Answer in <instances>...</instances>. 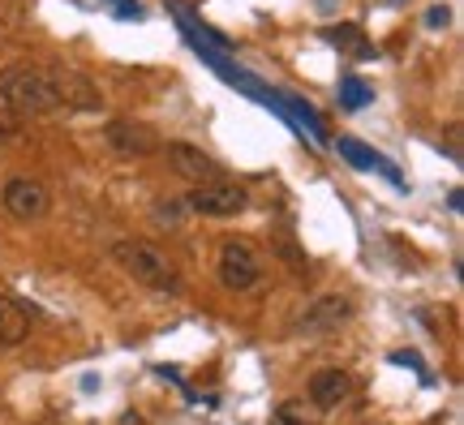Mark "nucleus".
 <instances>
[{
	"label": "nucleus",
	"mask_w": 464,
	"mask_h": 425,
	"mask_svg": "<svg viewBox=\"0 0 464 425\" xmlns=\"http://www.w3.org/2000/svg\"><path fill=\"white\" fill-rule=\"evenodd\" d=\"M112 262L142 288H155V293H168V296H181L185 293V279H181V266L168 258L160 246L150 241H116L112 246Z\"/></svg>",
	"instance_id": "obj_1"
},
{
	"label": "nucleus",
	"mask_w": 464,
	"mask_h": 425,
	"mask_svg": "<svg viewBox=\"0 0 464 425\" xmlns=\"http://www.w3.org/2000/svg\"><path fill=\"white\" fill-rule=\"evenodd\" d=\"M0 103L14 116H52L61 112L52 78L44 65H5L0 69Z\"/></svg>",
	"instance_id": "obj_2"
},
{
	"label": "nucleus",
	"mask_w": 464,
	"mask_h": 425,
	"mask_svg": "<svg viewBox=\"0 0 464 425\" xmlns=\"http://www.w3.org/2000/svg\"><path fill=\"white\" fill-rule=\"evenodd\" d=\"M258 279H263V254L249 246V241L232 237V241L219 246V284L228 293H249Z\"/></svg>",
	"instance_id": "obj_3"
},
{
	"label": "nucleus",
	"mask_w": 464,
	"mask_h": 425,
	"mask_svg": "<svg viewBox=\"0 0 464 425\" xmlns=\"http://www.w3.org/2000/svg\"><path fill=\"white\" fill-rule=\"evenodd\" d=\"M48 78H52V91H56V103H61L65 112H100V108H103L100 86L91 82L82 69L48 65Z\"/></svg>",
	"instance_id": "obj_4"
},
{
	"label": "nucleus",
	"mask_w": 464,
	"mask_h": 425,
	"mask_svg": "<svg viewBox=\"0 0 464 425\" xmlns=\"http://www.w3.org/2000/svg\"><path fill=\"white\" fill-rule=\"evenodd\" d=\"M103 142H108L121 159H142V155H155V150L164 147L160 133L150 130L147 121H130V116H112V121L103 125Z\"/></svg>",
	"instance_id": "obj_5"
},
{
	"label": "nucleus",
	"mask_w": 464,
	"mask_h": 425,
	"mask_svg": "<svg viewBox=\"0 0 464 425\" xmlns=\"http://www.w3.org/2000/svg\"><path fill=\"white\" fill-rule=\"evenodd\" d=\"M348 318H353V296L348 293H323L305 305V314L297 318V331L301 335H332V331L344 327Z\"/></svg>",
	"instance_id": "obj_6"
},
{
	"label": "nucleus",
	"mask_w": 464,
	"mask_h": 425,
	"mask_svg": "<svg viewBox=\"0 0 464 425\" xmlns=\"http://www.w3.org/2000/svg\"><path fill=\"white\" fill-rule=\"evenodd\" d=\"M185 207L198 215H211V219H228V215H241L249 207V194L241 185H228V180H216V185H194V194H185Z\"/></svg>",
	"instance_id": "obj_7"
},
{
	"label": "nucleus",
	"mask_w": 464,
	"mask_h": 425,
	"mask_svg": "<svg viewBox=\"0 0 464 425\" xmlns=\"http://www.w3.org/2000/svg\"><path fill=\"white\" fill-rule=\"evenodd\" d=\"M0 202H5V211L14 215V219L31 224V219H44V215H48L52 194L44 189V180H34V177H9V180H5V194H0Z\"/></svg>",
	"instance_id": "obj_8"
},
{
	"label": "nucleus",
	"mask_w": 464,
	"mask_h": 425,
	"mask_svg": "<svg viewBox=\"0 0 464 425\" xmlns=\"http://www.w3.org/2000/svg\"><path fill=\"white\" fill-rule=\"evenodd\" d=\"M160 150H164L168 168H172L177 177L194 180V185H216V180H224V168H219L202 147H189V142H168V147H160Z\"/></svg>",
	"instance_id": "obj_9"
},
{
	"label": "nucleus",
	"mask_w": 464,
	"mask_h": 425,
	"mask_svg": "<svg viewBox=\"0 0 464 425\" xmlns=\"http://www.w3.org/2000/svg\"><path fill=\"white\" fill-rule=\"evenodd\" d=\"M348 395H353V374H344V370H318L314 378H310V404L323 412L340 409Z\"/></svg>",
	"instance_id": "obj_10"
},
{
	"label": "nucleus",
	"mask_w": 464,
	"mask_h": 425,
	"mask_svg": "<svg viewBox=\"0 0 464 425\" xmlns=\"http://www.w3.org/2000/svg\"><path fill=\"white\" fill-rule=\"evenodd\" d=\"M31 335V310L17 296L0 293V348H14Z\"/></svg>",
	"instance_id": "obj_11"
},
{
	"label": "nucleus",
	"mask_w": 464,
	"mask_h": 425,
	"mask_svg": "<svg viewBox=\"0 0 464 425\" xmlns=\"http://www.w3.org/2000/svg\"><path fill=\"white\" fill-rule=\"evenodd\" d=\"M340 150H344L357 168H374V164H379V155H374V150H365L357 138H340Z\"/></svg>",
	"instance_id": "obj_12"
},
{
	"label": "nucleus",
	"mask_w": 464,
	"mask_h": 425,
	"mask_svg": "<svg viewBox=\"0 0 464 425\" xmlns=\"http://www.w3.org/2000/svg\"><path fill=\"white\" fill-rule=\"evenodd\" d=\"M271 421L276 425H310V417H305V409H297V404H280Z\"/></svg>",
	"instance_id": "obj_13"
},
{
	"label": "nucleus",
	"mask_w": 464,
	"mask_h": 425,
	"mask_svg": "<svg viewBox=\"0 0 464 425\" xmlns=\"http://www.w3.org/2000/svg\"><path fill=\"white\" fill-rule=\"evenodd\" d=\"M365 99H370V91L362 82H344V108H362Z\"/></svg>",
	"instance_id": "obj_14"
},
{
	"label": "nucleus",
	"mask_w": 464,
	"mask_h": 425,
	"mask_svg": "<svg viewBox=\"0 0 464 425\" xmlns=\"http://www.w3.org/2000/svg\"><path fill=\"white\" fill-rule=\"evenodd\" d=\"M451 22V9L448 5H434L430 14H426V26H434V31H439V26H448Z\"/></svg>",
	"instance_id": "obj_15"
},
{
	"label": "nucleus",
	"mask_w": 464,
	"mask_h": 425,
	"mask_svg": "<svg viewBox=\"0 0 464 425\" xmlns=\"http://www.w3.org/2000/svg\"><path fill=\"white\" fill-rule=\"evenodd\" d=\"M14 133H17V116L0 103V138H14Z\"/></svg>",
	"instance_id": "obj_16"
},
{
	"label": "nucleus",
	"mask_w": 464,
	"mask_h": 425,
	"mask_svg": "<svg viewBox=\"0 0 464 425\" xmlns=\"http://www.w3.org/2000/svg\"><path fill=\"white\" fill-rule=\"evenodd\" d=\"M39 425H65V421H39Z\"/></svg>",
	"instance_id": "obj_17"
},
{
	"label": "nucleus",
	"mask_w": 464,
	"mask_h": 425,
	"mask_svg": "<svg viewBox=\"0 0 464 425\" xmlns=\"http://www.w3.org/2000/svg\"><path fill=\"white\" fill-rule=\"evenodd\" d=\"M0 142H5V138H0Z\"/></svg>",
	"instance_id": "obj_18"
}]
</instances>
